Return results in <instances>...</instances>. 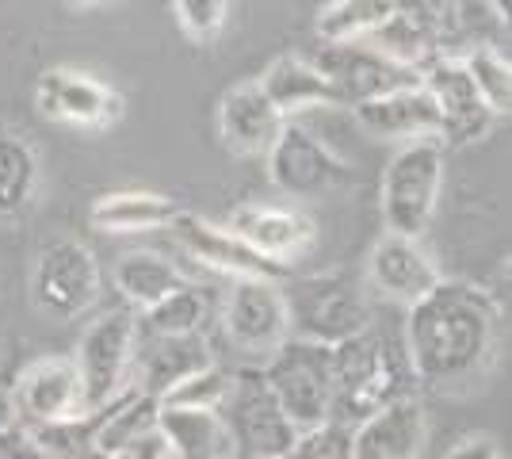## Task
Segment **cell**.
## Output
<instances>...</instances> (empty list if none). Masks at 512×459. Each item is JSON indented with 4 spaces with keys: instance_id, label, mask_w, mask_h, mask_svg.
<instances>
[{
    "instance_id": "obj_1",
    "label": "cell",
    "mask_w": 512,
    "mask_h": 459,
    "mask_svg": "<svg viewBox=\"0 0 512 459\" xmlns=\"http://www.w3.org/2000/svg\"><path fill=\"white\" fill-rule=\"evenodd\" d=\"M501 306L486 287L440 280L406 306V360L413 383L432 394H474L501 360Z\"/></svg>"
},
{
    "instance_id": "obj_2",
    "label": "cell",
    "mask_w": 512,
    "mask_h": 459,
    "mask_svg": "<svg viewBox=\"0 0 512 459\" xmlns=\"http://www.w3.org/2000/svg\"><path fill=\"white\" fill-rule=\"evenodd\" d=\"M329 364H333V414L329 417L348 425L363 421L402 394H413L406 349L394 337L371 329V322L360 333L344 337L341 345H333Z\"/></svg>"
},
{
    "instance_id": "obj_3",
    "label": "cell",
    "mask_w": 512,
    "mask_h": 459,
    "mask_svg": "<svg viewBox=\"0 0 512 459\" xmlns=\"http://www.w3.org/2000/svg\"><path fill=\"white\" fill-rule=\"evenodd\" d=\"M444 192V142L440 138H409L390 157L379 180V211L383 226L406 238H425Z\"/></svg>"
},
{
    "instance_id": "obj_4",
    "label": "cell",
    "mask_w": 512,
    "mask_h": 459,
    "mask_svg": "<svg viewBox=\"0 0 512 459\" xmlns=\"http://www.w3.org/2000/svg\"><path fill=\"white\" fill-rule=\"evenodd\" d=\"M283 303H287V326L291 337L318 341V345H341L344 337L360 333L371 322V310L360 284L344 272H321V276H283L279 280Z\"/></svg>"
},
{
    "instance_id": "obj_5",
    "label": "cell",
    "mask_w": 512,
    "mask_h": 459,
    "mask_svg": "<svg viewBox=\"0 0 512 459\" xmlns=\"http://www.w3.org/2000/svg\"><path fill=\"white\" fill-rule=\"evenodd\" d=\"M260 372L268 379L272 394L279 398L283 414L295 429H310L333 414V364H329V345L287 337L264 364Z\"/></svg>"
},
{
    "instance_id": "obj_6",
    "label": "cell",
    "mask_w": 512,
    "mask_h": 459,
    "mask_svg": "<svg viewBox=\"0 0 512 459\" xmlns=\"http://www.w3.org/2000/svg\"><path fill=\"white\" fill-rule=\"evenodd\" d=\"M100 264L85 241L54 238L46 241L31 268V303L54 322L81 318L100 303Z\"/></svg>"
},
{
    "instance_id": "obj_7",
    "label": "cell",
    "mask_w": 512,
    "mask_h": 459,
    "mask_svg": "<svg viewBox=\"0 0 512 459\" xmlns=\"http://www.w3.org/2000/svg\"><path fill=\"white\" fill-rule=\"evenodd\" d=\"M218 414L226 417L234 433L237 456L249 459H283L295 444V425L287 421L279 398L272 394L260 368H241L230 379V391L218 402Z\"/></svg>"
},
{
    "instance_id": "obj_8",
    "label": "cell",
    "mask_w": 512,
    "mask_h": 459,
    "mask_svg": "<svg viewBox=\"0 0 512 459\" xmlns=\"http://www.w3.org/2000/svg\"><path fill=\"white\" fill-rule=\"evenodd\" d=\"M264 165H268L272 188L291 199H321L352 184L348 161L295 119L279 127L276 142L264 153Z\"/></svg>"
},
{
    "instance_id": "obj_9",
    "label": "cell",
    "mask_w": 512,
    "mask_h": 459,
    "mask_svg": "<svg viewBox=\"0 0 512 459\" xmlns=\"http://www.w3.org/2000/svg\"><path fill=\"white\" fill-rule=\"evenodd\" d=\"M134 341H138V318H134L130 306L107 310L85 326L77 352H73L81 391H85V410L104 406L107 398H115L130 383Z\"/></svg>"
},
{
    "instance_id": "obj_10",
    "label": "cell",
    "mask_w": 512,
    "mask_h": 459,
    "mask_svg": "<svg viewBox=\"0 0 512 459\" xmlns=\"http://www.w3.org/2000/svg\"><path fill=\"white\" fill-rule=\"evenodd\" d=\"M35 108L58 127L92 134L123 119V96L88 69L50 66L35 81Z\"/></svg>"
},
{
    "instance_id": "obj_11",
    "label": "cell",
    "mask_w": 512,
    "mask_h": 459,
    "mask_svg": "<svg viewBox=\"0 0 512 459\" xmlns=\"http://www.w3.org/2000/svg\"><path fill=\"white\" fill-rule=\"evenodd\" d=\"M222 333L237 352L264 364L291 337L279 280H234L222 303Z\"/></svg>"
},
{
    "instance_id": "obj_12",
    "label": "cell",
    "mask_w": 512,
    "mask_h": 459,
    "mask_svg": "<svg viewBox=\"0 0 512 459\" xmlns=\"http://www.w3.org/2000/svg\"><path fill=\"white\" fill-rule=\"evenodd\" d=\"M169 230L195 261L214 268V272H222V276H230V280H283V276H291V264L260 253L256 245H249L230 226H218L211 219L176 211Z\"/></svg>"
},
{
    "instance_id": "obj_13",
    "label": "cell",
    "mask_w": 512,
    "mask_h": 459,
    "mask_svg": "<svg viewBox=\"0 0 512 459\" xmlns=\"http://www.w3.org/2000/svg\"><path fill=\"white\" fill-rule=\"evenodd\" d=\"M421 85L428 88L436 115H440V142L444 146H470L493 131L497 115L486 108L478 88L470 81L459 54H440L421 69Z\"/></svg>"
},
{
    "instance_id": "obj_14",
    "label": "cell",
    "mask_w": 512,
    "mask_h": 459,
    "mask_svg": "<svg viewBox=\"0 0 512 459\" xmlns=\"http://www.w3.org/2000/svg\"><path fill=\"white\" fill-rule=\"evenodd\" d=\"M314 66L329 77V85L337 88L341 108H352V104L371 100L379 92L421 81L417 69L386 58L383 50H375L367 39H360V43H321V54L314 58Z\"/></svg>"
},
{
    "instance_id": "obj_15",
    "label": "cell",
    "mask_w": 512,
    "mask_h": 459,
    "mask_svg": "<svg viewBox=\"0 0 512 459\" xmlns=\"http://www.w3.org/2000/svg\"><path fill=\"white\" fill-rule=\"evenodd\" d=\"M12 414L27 425L85 414V391L73 356H43L27 364L12 383Z\"/></svg>"
},
{
    "instance_id": "obj_16",
    "label": "cell",
    "mask_w": 512,
    "mask_h": 459,
    "mask_svg": "<svg viewBox=\"0 0 512 459\" xmlns=\"http://www.w3.org/2000/svg\"><path fill=\"white\" fill-rule=\"evenodd\" d=\"M283 123V111L272 104L256 77L230 85L218 100V138L237 157H264Z\"/></svg>"
},
{
    "instance_id": "obj_17",
    "label": "cell",
    "mask_w": 512,
    "mask_h": 459,
    "mask_svg": "<svg viewBox=\"0 0 512 459\" xmlns=\"http://www.w3.org/2000/svg\"><path fill=\"white\" fill-rule=\"evenodd\" d=\"M214 352L203 333H150L138 326V341H134V360H130V379L138 391L161 394L172 383H180L184 375L195 368L211 364Z\"/></svg>"
},
{
    "instance_id": "obj_18",
    "label": "cell",
    "mask_w": 512,
    "mask_h": 459,
    "mask_svg": "<svg viewBox=\"0 0 512 459\" xmlns=\"http://www.w3.org/2000/svg\"><path fill=\"white\" fill-rule=\"evenodd\" d=\"M428 444V414L425 406L402 394L379 406L375 414L352 425V456L356 459H413Z\"/></svg>"
},
{
    "instance_id": "obj_19",
    "label": "cell",
    "mask_w": 512,
    "mask_h": 459,
    "mask_svg": "<svg viewBox=\"0 0 512 459\" xmlns=\"http://www.w3.org/2000/svg\"><path fill=\"white\" fill-rule=\"evenodd\" d=\"M367 276L386 299L402 306L417 303L421 295H428L444 280V272L425 253L421 238H406V234H394V230H386L383 238L375 241V249L367 257Z\"/></svg>"
},
{
    "instance_id": "obj_20",
    "label": "cell",
    "mask_w": 512,
    "mask_h": 459,
    "mask_svg": "<svg viewBox=\"0 0 512 459\" xmlns=\"http://www.w3.org/2000/svg\"><path fill=\"white\" fill-rule=\"evenodd\" d=\"M352 115L371 138H383V142L440 138V115H436V104L421 81L360 100V104H352Z\"/></svg>"
},
{
    "instance_id": "obj_21",
    "label": "cell",
    "mask_w": 512,
    "mask_h": 459,
    "mask_svg": "<svg viewBox=\"0 0 512 459\" xmlns=\"http://www.w3.org/2000/svg\"><path fill=\"white\" fill-rule=\"evenodd\" d=\"M367 43L383 50L386 58L402 62L409 69H421L444 54V23L440 8L432 0H398V8L390 12V20L367 35Z\"/></svg>"
},
{
    "instance_id": "obj_22",
    "label": "cell",
    "mask_w": 512,
    "mask_h": 459,
    "mask_svg": "<svg viewBox=\"0 0 512 459\" xmlns=\"http://www.w3.org/2000/svg\"><path fill=\"white\" fill-rule=\"evenodd\" d=\"M226 226L237 230L249 245H256L260 253H268V257H276L283 264L302 257L318 238L314 222L306 219L302 211L276 207V203H241Z\"/></svg>"
},
{
    "instance_id": "obj_23",
    "label": "cell",
    "mask_w": 512,
    "mask_h": 459,
    "mask_svg": "<svg viewBox=\"0 0 512 459\" xmlns=\"http://www.w3.org/2000/svg\"><path fill=\"white\" fill-rule=\"evenodd\" d=\"M157 425L169 437L176 459H234V433L218 406H157Z\"/></svg>"
},
{
    "instance_id": "obj_24",
    "label": "cell",
    "mask_w": 512,
    "mask_h": 459,
    "mask_svg": "<svg viewBox=\"0 0 512 459\" xmlns=\"http://www.w3.org/2000/svg\"><path fill=\"white\" fill-rule=\"evenodd\" d=\"M256 81L272 96V104L283 111V119H295V115L314 108H341L337 88L329 85V77L314 66V58H302V54L272 58Z\"/></svg>"
},
{
    "instance_id": "obj_25",
    "label": "cell",
    "mask_w": 512,
    "mask_h": 459,
    "mask_svg": "<svg viewBox=\"0 0 512 459\" xmlns=\"http://www.w3.org/2000/svg\"><path fill=\"white\" fill-rule=\"evenodd\" d=\"M176 199L161 196V192H146V188H123V192H107L92 203L88 222L100 234H146V230H161L176 219Z\"/></svg>"
},
{
    "instance_id": "obj_26",
    "label": "cell",
    "mask_w": 512,
    "mask_h": 459,
    "mask_svg": "<svg viewBox=\"0 0 512 459\" xmlns=\"http://www.w3.org/2000/svg\"><path fill=\"white\" fill-rule=\"evenodd\" d=\"M43 165L35 146L12 127H0V222L23 219L39 196Z\"/></svg>"
},
{
    "instance_id": "obj_27",
    "label": "cell",
    "mask_w": 512,
    "mask_h": 459,
    "mask_svg": "<svg viewBox=\"0 0 512 459\" xmlns=\"http://www.w3.org/2000/svg\"><path fill=\"white\" fill-rule=\"evenodd\" d=\"M111 280H115V291L127 299V306H138V310H146L157 299H165L169 291L188 284V276L169 257H161L153 249L123 253L111 268Z\"/></svg>"
},
{
    "instance_id": "obj_28",
    "label": "cell",
    "mask_w": 512,
    "mask_h": 459,
    "mask_svg": "<svg viewBox=\"0 0 512 459\" xmlns=\"http://www.w3.org/2000/svg\"><path fill=\"white\" fill-rule=\"evenodd\" d=\"M398 0H329L314 20V35L321 43H360L379 31Z\"/></svg>"
},
{
    "instance_id": "obj_29",
    "label": "cell",
    "mask_w": 512,
    "mask_h": 459,
    "mask_svg": "<svg viewBox=\"0 0 512 459\" xmlns=\"http://www.w3.org/2000/svg\"><path fill=\"white\" fill-rule=\"evenodd\" d=\"M459 62L467 66L470 81L478 88V96L486 100V108L497 119H509L512 108V62L501 46H470L467 54H459Z\"/></svg>"
},
{
    "instance_id": "obj_30",
    "label": "cell",
    "mask_w": 512,
    "mask_h": 459,
    "mask_svg": "<svg viewBox=\"0 0 512 459\" xmlns=\"http://www.w3.org/2000/svg\"><path fill=\"white\" fill-rule=\"evenodd\" d=\"M146 318L138 322L150 333H203V322H207V295L199 287L184 284L169 291L165 299H157L153 306L142 310Z\"/></svg>"
},
{
    "instance_id": "obj_31",
    "label": "cell",
    "mask_w": 512,
    "mask_h": 459,
    "mask_svg": "<svg viewBox=\"0 0 512 459\" xmlns=\"http://www.w3.org/2000/svg\"><path fill=\"white\" fill-rule=\"evenodd\" d=\"M230 8L234 0H172V16L195 46L218 43V35L230 23Z\"/></svg>"
},
{
    "instance_id": "obj_32",
    "label": "cell",
    "mask_w": 512,
    "mask_h": 459,
    "mask_svg": "<svg viewBox=\"0 0 512 459\" xmlns=\"http://www.w3.org/2000/svg\"><path fill=\"white\" fill-rule=\"evenodd\" d=\"M287 456L295 459H352V425L337 421V417H325L310 429L295 433V444Z\"/></svg>"
},
{
    "instance_id": "obj_33",
    "label": "cell",
    "mask_w": 512,
    "mask_h": 459,
    "mask_svg": "<svg viewBox=\"0 0 512 459\" xmlns=\"http://www.w3.org/2000/svg\"><path fill=\"white\" fill-rule=\"evenodd\" d=\"M234 372H226L222 364H203L192 375H184L180 383H172L169 391L161 394V402H176V406H218L226 391H230Z\"/></svg>"
},
{
    "instance_id": "obj_34",
    "label": "cell",
    "mask_w": 512,
    "mask_h": 459,
    "mask_svg": "<svg viewBox=\"0 0 512 459\" xmlns=\"http://www.w3.org/2000/svg\"><path fill=\"white\" fill-rule=\"evenodd\" d=\"M119 459H176V456H172V444L161 433V425H150L146 433H138V437L130 440Z\"/></svg>"
},
{
    "instance_id": "obj_35",
    "label": "cell",
    "mask_w": 512,
    "mask_h": 459,
    "mask_svg": "<svg viewBox=\"0 0 512 459\" xmlns=\"http://www.w3.org/2000/svg\"><path fill=\"white\" fill-rule=\"evenodd\" d=\"M474 456L501 459L505 456V448H501L497 437H490V433H470V437H463L459 444H451L448 448V459H474Z\"/></svg>"
},
{
    "instance_id": "obj_36",
    "label": "cell",
    "mask_w": 512,
    "mask_h": 459,
    "mask_svg": "<svg viewBox=\"0 0 512 459\" xmlns=\"http://www.w3.org/2000/svg\"><path fill=\"white\" fill-rule=\"evenodd\" d=\"M486 4H490V8L497 12V16H501V20L509 23V0H486Z\"/></svg>"
},
{
    "instance_id": "obj_37",
    "label": "cell",
    "mask_w": 512,
    "mask_h": 459,
    "mask_svg": "<svg viewBox=\"0 0 512 459\" xmlns=\"http://www.w3.org/2000/svg\"><path fill=\"white\" fill-rule=\"evenodd\" d=\"M73 4H96V0H73Z\"/></svg>"
}]
</instances>
